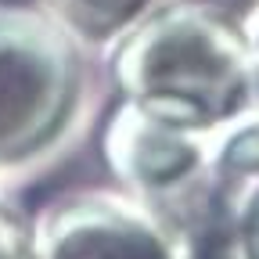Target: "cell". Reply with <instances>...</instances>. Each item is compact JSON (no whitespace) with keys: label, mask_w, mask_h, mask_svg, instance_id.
I'll list each match as a JSON object with an SVG mask.
<instances>
[{"label":"cell","mask_w":259,"mask_h":259,"mask_svg":"<svg viewBox=\"0 0 259 259\" xmlns=\"http://www.w3.org/2000/svg\"><path fill=\"white\" fill-rule=\"evenodd\" d=\"M72 4H76V11L87 15L90 22H101V18L119 15V8H134L137 0H72Z\"/></svg>","instance_id":"cell-5"},{"label":"cell","mask_w":259,"mask_h":259,"mask_svg":"<svg viewBox=\"0 0 259 259\" xmlns=\"http://www.w3.org/2000/svg\"><path fill=\"white\" fill-rule=\"evenodd\" d=\"M220 4H223V8H245L248 0H220Z\"/></svg>","instance_id":"cell-7"},{"label":"cell","mask_w":259,"mask_h":259,"mask_svg":"<svg viewBox=\"0 0 259 259\" xmlns=\"http://www.w3.org/2000/svg\"><path fill=\"white\" fill-rule=\"evenodd\" d=\"M0 259H32V248L18 216L8 212L4 205H0Z\"/></svg>","instance_id":"cell-4"},{"label":"cell","mask_w":259,"mask_h":259,"mask_svg":"<svg viewBox=\"0 0 259 259\" xmlns=\"http://www.w3.org/2000/svg\"><path fill=\"white\" fill-rule=\"evenodd\" d=\"M202 259H231V245H227L223 231H212L202 245Z\"/></svg>","instance_id":"cell-6"},{"label":"cell","mask_w":259,"mask_h":259,"mask_svg":"<svg viewBox=\"0 0 259 259\" xmlns=\"http://www.w3.org/2000/svg\"><path fill=\"white\" fill-rule=\"evenodd\" d=\"M51 259H158L148 241L119 238L105 227H65L51 241Z\"/></svg>","instance_id":"cell-2"},{"label":"cell","mask_w":259,"mask_h":259,"mask_svg":"<svg viewBox=\"0 0 259 259\" xmlns=\"http://www.w3.org/2000/svg\"><path fill=\"white\" fill-rule=\"evenodd\" d=\"M158 79L169 87V94L205 101V94H227L220 90V65L209 58V51L194 44H177L166 61H158Z\"/></svg>","instance_id":"cell-3"},{"label":"cell","mask_w":259,"mask_h":259,"mask_svg":"<svg viewBox=\"0 0 259 259\" xmlns=\"http://www.w3.org/2000/svg\"><path fill=\"white\" fill-rule=\"evenodd\" d=\"M61 61L54 44L15 15L0 11V162L36 148L61 112Z\"/></svg>","instance_id":"cell-1"}]
</instances>
